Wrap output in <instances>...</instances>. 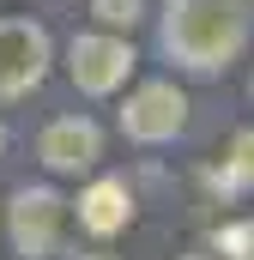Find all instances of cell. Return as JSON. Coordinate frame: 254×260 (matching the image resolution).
Segmentation results:
<instances>
[{
    "label": "cell",
    "mask_w": 254,
    "mask_h": 260,
    "mask_svg": "<svg viewBox=\"0 0 254 260\" xmlns=\"http://www.w3.org/2000/svg\"><path fill=\"white\" fill-rule=\"evenodd\" d=\"M91 12H97L109 30H133L139 12H145V0H91Z\"/></svg>",
    "instance_id": "10"
},
{
    "label": "cell",
    "mask_w": 254,
    "mask_h": 260,
    "mask_svg": "<svg viewBox=\"0 0 254 260\" xmlns=\"http://www.w3.org/2000/svg\"><path fill=\"white\" fill-rule=\"evenodd\" d=\"M37 157H43L55 176L97 170V157H103V133H97V121H85V115H61V121H49V127H43Z\"/></svg>",
    "instance_id": "6"
},
{
    "label": "cell",
    "mask_w": 254,
    "mask_h": 260,
    "mask_svg": "<svg viewBox=\"0 0 254 260\" xmlns=\"http://www.w3.org/2000/svg\"><path fill=\"white\" fill-rule=\"evenodd\" d=\"M67 73H73V85H79V91L109 97V91H121L127 73H133V49H127L121 37H109V30L73 37V49H67Z\"/></svg>",
    "instance_id": "4"
},
{
    "label": "cell",
    "mask_w": 254,
    "mask_h": 260,
    "mask_svg": "<svg viewBox=\"0 0 254 260\" xmlns=\"http://www.w3.org/2000/svg\"><path fill=\"white\" fill-rule=\"evenodd\" d=\"M79 260H109V254H79Z\"/></svg>",
    "instance_id": "11"
},
{
    "label": "cell",
    "mask_w": 254,
    "mask_h": 260,
    "mask_svg": "<svg viewBox=\"0 0 254 260\" xmlns=\"http://www.w3.org/2000/svg\"><path fill=\"white\" fill-rule=\"evenodd\" d=\"M248 37V0H170L164 6V49L188 73H224L230 61H242Z\"/></svg>",
    "instance_id": "1"
},
{
    "label": "cell",
    "mask_w": 254,
    "mask_h": 260,
    "mask_svg": "<svg viewBox=\"0 0 254 260\" xmlns=\"http://www.w3.org/2000/svg\"><path fill=\"white\" fill-rule=\"evenodd\" d=\"M212 188H218L224 200H236V194H248V188H254V127H242L236 139H230L224 164L212 170Z\"/></svg>",
    "instance_id": "8"
},
{
    "label": "cell",
    "mask_w": 254,
    "mask_h": 260,
    "mask_svg": "<svg viewBox=\"0 0 254 260\" xmlns=\"http://www.w3.org/2000/svg\"><path fill=\"white\" fill-rule=\"evenodd\" d=\"M0 151H6V127H0Z\"/></svg>",
    "instance_id": "13"
},
{
    "label": "cell",
    "mask_w": 254,
    "mask_h": 260,
    "mask_svg": "<svg viewBox=\"0 0 254 260\" xmlns=\"http://www.w3.org/2000/svg\"><path fill=\"white\" fill-rule=\"evenodd\" d=\"M61 224H67V200L55 188H18L12 212H6V230H12V248L24 260H49L61 248Z\"/></svg>",
    "instance_id": "2"
},
{
    "label": "cell",
    "mask_w": 254,
    "mask_h": 260,
    "mask_svg": "<svg viewBox=\"0 0 254 260\" xmlns=\"http://www.w3.org/2000/svg\"><path fill=\"white\" fill-rule=\"evenodd\" d=\"M212 248L224 260H254V218H236V224H224L218 236H212Z\"/></svg>",
    "instance_id": "9"
},
{
    "label": "cell",
    "mask_w": 254,
    "mask_h": 260,
    "mask_svg": "<svg viewBox=\"0 0 254 260\" xmlns=\"http://www.w3.org/2000/svg\"><path fill=\"white\" fill-rule=\"evenodd\" d=\"M49 73V30L30 18H0V97L37 91Z\"/></svg>",
    "instance_id": "3"
},
{
    "label": "cell",
    "mask_w": 254,
    "mask_h": 260,
    "mask_svg": "<svg viewBox=\"0 0 254 260\" xmlns=\"http://www.w3.org/2000/svg\"><path fill=\"white\" fill-rule=\"evenodd\" d=\"M182 127H188V97H182L176 85H164V79L139 85V91L127 97V109H121V133H127V139H139V145L176 139Z\"/></svg>",
    "instance_id": "5"
},
{
    "label": "cell",
    "mask_w": 254,
    "mask_h": 260,
    "mask_svg": "<svg viewBox=\"0 0 254 260\" xmlns=\"http://www.w3.org/2000/svg\"><path fill=\"white\" fill-rule=\"evenodd\" d=\"M182 260H212V254H182Z\"/></svg>",
    "instance_id": "12"
},
{
    "label": "cell",
    "mask_w": 254,
    "mask_h": 260,
    "mask_svg": "<svg viewBox=\"0 0 254 260\" xmlns=\"http://www.w3.org/2000/svg\"><path fill=\"white\" fill-rule=\"evenodd\" d=\"M127 218H133V194H127V182H115V176H103V182H91L79 194V224L91 236H115V230H127Z\"/></svg>",
    "instance_id": "7"
}]
</instances>
